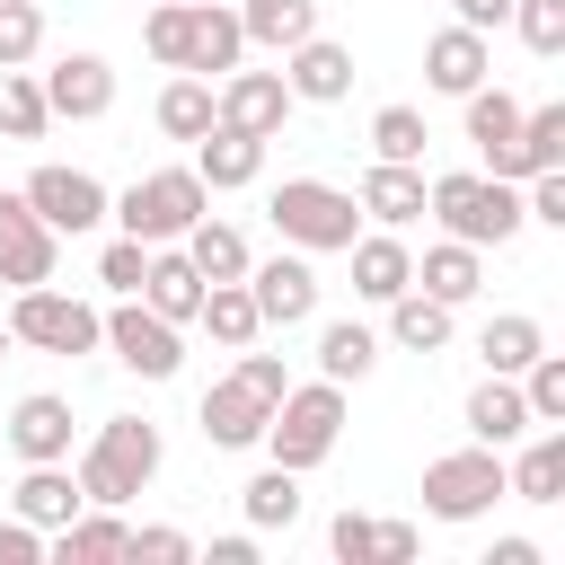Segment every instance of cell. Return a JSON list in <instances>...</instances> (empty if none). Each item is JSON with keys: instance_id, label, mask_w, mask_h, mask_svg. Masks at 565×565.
<instances>
[{"instance_id": "cell-1", "label": "cell", "mask_w": 565, "mask_h": 565, "mask_svg": "<svg viewBox=\"0 0 565 565\" xmlns=\"http://www.w3.org/2000/svg\"><path fill=\"white\" fill-rule=\"evenodd\" d=\"M106 212L124 221V238H141V247H168V238H185V230L212 212V185H203L194 168H150V177H132V185H124Z\"/></svg>"}, {"instance_id": "cell-2", "label": "cell", "mask_w": 565, "mask_h": 565, "mask_svg": "<svg viewBox=\"0 0 565 565\" xmlns=\"http://www.w3.org/2000/svg\"><path fill=\"white\" fill-rule=\"evenodd\" d=\"M424 212L450 230V238H468V247H503L512 230H521V185L512 177H433L424 185Z\"/></svg>"}, {"instance_id": "cell-3", "label": "cell", "mask_w": 565, "mask_h": 565, "mask_svg": "<svg viewBox=\"0 0 565 565\" xmlns=\"http://www.w3.org/2000/svg\"><path fill=\"white\" fill-rule=\"evenodd\" d=\"M265 212H274V230H282L300 256H335V247L362 238V203H353L344 185H327V177H282Z\"/></svg>"}, {"instance_id": "cell-4", "label": "cell", "mask_w": 565, "mask_h": 565, "mask_svg": "<svg viewBox=\"0 0 565 565\" xmlns=\"http://www.w3.org/2000/svg\"><path fill=\"white\" fill-rule=\"evenodd\" d=\"M335 433H344V388H335V380L282 388L274 415H265V450H274V468H291V477H309V468L335 450Z\"/></svg>"}, {"instance_id": "cell-5", "label": "cell", "mask_w": 565, "mask_h": 565, "mask_svg": "<svg viewBox=\"0 0 565 565\" xmlns=\"http://www.w3.org/2000/svg\"><path fill=\"white\" fill-rule=\"evenodd\" d=\"M150 477H159V424H141V415L97 424V441H88V459H79V494L106 503V512H124Z\"/></svg>"}, {"instance_id": "cell-6", "label": "cell", "mask_w": 565, "mask_h": 565, "mask_svg": "<svg viewBox=\"0 0 565 565\" xmlns=\"http://www.w3.org/2000/svg\"><path fill=\"white\" fill-rule=\"evenodd\" d=\"M9 335L35 344V353H97V344H106V318H97L88 300L53 291V282H26L18 309H9Z\"/></svg>"}, {"instance_id": "cell-7", "label": "cell", "mask_w": 565, "mask_h": 565, "mask_svg": "<svg viewBox=\"0 0 565 565\" xmlns=\"http://www.w3.org/2000/svg\"><path fill=\"white\" fill-rule=\"evenodd\" d=\"M503 494H512V486H503V459H494L486 441L424 468V512H433V521H477V512H494Z\"/></svg>"}, {"instance_id": "cell-8", "label": "cell", "mask_w": 565, "mask_h": 565, "mask_svg": "<svg viewBox=\"0 0 565 565\" xmlns=\"http://www.w3.org/2000/svg\"><path fill=\"white\" fill-rule=\"evenodd\" d=\"M106 344H115V362L124 371H141V380H177V362H185V344H177V327L141 300V291H124L115 300V318H106Z\"/></svg>"}, {"instance_id": "cell-9", "label": "cell", "mask_w": 565, "mask_h": 565, "mask_svg": "<svg viewBox=\"0 0 565 565\" xmlns=\"http://www.w3.org/2000/svg\"><path fill=\"white\" fill-rule=\"evenodd\" d=\"M26 203H35V221H44L53 238H79V230L106 221V185H97L88 168H62V159L26 177Z\"/></svg>"}, {"instance_id": "cell-10", "label": "cell", "mask_w": 565, "mask_h": 565, "mask_svg": "<svg viewBox=\"0 0 565 565\" xmlns=\"http://www.w3.org/2000/svg\"><path fill=\"white\" fill-rule=\"evenodd\" d=\"M291 106H300V97L282 88V71H230V79L212 88V115H221V124H238V132H256V141H274Z\"/></svg>"}, {"instance_id": "cell-11", "label": "cell", "mask_w": 565, "mask_h": 565, "mask_svg": "<svg viewBox=\"0 0 565 565\" xmlns=\"http://www.w3.org/2000/svg\"><path fill=\"white\" fill-rule=\"evenodd\" d=\"M247 300H256L265 327L318 318V274H309V256H265V265H247Z\"/></svg>"}, {"instance_id": "cell-12", "label": "cell", "mask_w": 565, "mask_h": 565, "mask_svg": "<svg viewBox=\"0 0 565 565\" xmlns=\"http://www.w3.org/2000/svg\"><path fill=\"white\" fill-rule=\"evenodd\" d=\"M0 282H53V230L35 221L26 194H0Z\"/></svg>"}, {"instance_id": "cell-13", "label": "cell", "mask_w": 565, "mask_h": 565, "mask_svg": "<svg viewBox=\"0 0 565 565\" xmlns=\"http://www.w3.org/2000/svg\"><path fill=\"white\" fill-rule=\"evenodd\" d=\"M44 106L71 115V124H97V115L115 106V71H106L97 53H62V62L44 71Z\"/></svg>"}, {"instance_id": "cell-14", "label": "cell", "mask_w": 565, "mask_h": 565, "mask_svg": "<svg viewBox=\"0 0 565 565\" xmlns=\"http://www.w3.org/2000/svg\"><path fill=\"white\" fill-rule=\"evenodd\" d=\"M468 141H477V159H486V177H512L521 185V106L503 97V88H468Z\"/></svg>"}, {"instance_id": "cell-15", "label": "cell", "mask_w": 565, "mask_h": 565, "mask_svg": "<svg viewBox=\"0 0 565 565\" xmlns=\"http://www.w3.org/2000/svg\"><path fill=\"white\" fill-rule=\"evenodd\" d=\"M265 415H274V406H265L238 371L203 388V441H212V450H247V441H265Z\"/></svg>"}, {"instance_id": "cell-16", "label": "cell", "mask_w": 565, "mask_h": 565, "mask_svg": "<svg viewBox=\"0 0 565 565\" xmlns=\"http://www.w3.org/2000/svg\"><path fill=\"white\" fill-rule=\"evenodd\" d=\"M486 71H494V53H486V35H477V26H441V35L424 44V79H433L441 97L486 88Z\"/></svg>"}, {"instance_id": "cell-17", "label": "cell", "mask_w": 565, "mask_h": 565, "mask_svg": "<svg viewBox=\"0 0 565 565\" xmlns=\"http://www.w3.org/2000/svg\"><path fill=\"white\" fill-rule=\"evenodd\" d=\"M194 177H203L212 194L256 185V177H265V141H256V132H238V124H212V132L194 141Z\"/></svg>"}, {"instance_id": "cell-18", "label": "cell", "mask_w": 565, "mask_h": 565, "mask_svg": "<svg viewBox=\"0 0 565 565\" xmlns=\"http://www.w3.org/2000/svg\"><path fill=\"white\" fill-rule=\"evenodd\" d=\"M141 300L168 318V327H194V309H203V274H194V256L168 238V247H150V274H141Z\"/></svg>"}, {"instance_id": "cell-19", "label": "cell", "mask_w": 565, "mask_h": 565, "mask_svg": "<svg viewBox=\"0 0 565 565\" xmlns=\"http://www.w3.org/2000/svg\"><path fill=\"white\" fill-rule=\"evenodd\" d=\"M9 450L18 459H71V397H53V388L18 397L9 406Z\"/></svg>"}, {"instance_id": "cell-20", "label": "cell", "mask_w": 565, "mask_h": 565, "mask_svg": "<svg viewBox=\"0 0 565 565\" xmlns=\"http://www.w3.org/2000/svg\"><path fill=\"white\" fill-rule=\"evenodd\" d=\"M238 53H247V35H238V9H221V0H194V26H185V62H177V71L212 79V71H238Z\"/></svg>"}, {"instance_id": "cell-21", "label": "cell", "mask_w": 565, "mask_h": 565, "mask_svg": "<svg viewBox=\"0 0 565 565\" xmlns=\"http://www.w3.org/2000/svg\"><path fill=\"white\" fill-rule=\"evenodd\" d=\"M282 88H291V97H309V106H335V97L353 88V53H344V44H327V35H300V44H291Z\"/></svg>"}, {"instance_id": "cell-22", "label": "cell", "mask_w": 565, "mask_h": 565, "mask_svg": "<svg viewBox=\"0 0 565 565\" xmlns=\"http://www.w3.org/2000/svg\"><path fill=\"white\" fill-rule=\"evenodd\" d=\"M468 433H477L486 450H503V441H521V433H530V397H521V380H503V371H486V380L468 388Z\"/></svg>"}, {"instance_id": "cell-23", "label": "cell", "mask_w": 565, "mask_h": 565, "mask_svg": "<svg viewBox=\"0 0 565 565\" xmlns=\"http://www.w3.org/2000/svg\"><path fill=\"white\" fill-rule=\"evenodd\" d=\"M9 503H18V521H35V530H62V521H71L88 494H79V477H71L62 459H26V477H18V494H9Z\"/></svg>"}, {"instance_id": "cell-24", "label": "cell", "mask_w": 565, "mask_h": 565, "mask_svg": "<svg viewBox=\"0 0 565 565\" xmlns=\"http://www.w3.org/2000/svg\"><path fill=\"white\" fill-rule=\"evenodd\" d=\"M380 230H406V221H424V168H406V159H380L371 177H362V194H353Z\"/></svg>"}, {"instance_id": "cell-25", "label": "cell", "mask_w": 565, "mask_h": 565, "mask_svg": "<svg viewBox=\"0 0 565 565\" xmlns=\"http://www.w3.org/2000/svg\"><path fill=\"white\" fill-rule=\"evenodd\" d=\"M344 256H353V291H362V300H397V291L415 282V256H406V238H388V230H380V238H353Z\"/></svg>"}, {"instance_id": "cell-26", "label": "cell", "mask_w": 565, "mask_h": 565, "mask_svg": "<svg viewBox=\"0 0 565 565\" xmlns=\"http://www.w3.org/2000/svg\"><path fill=\"white\" fill-rule=\"evenodd\" d=\"M477 282H486V265H477V247H468V238H441V247H424V265H415V291H433L441 309L477 300Z\"/></svg>"}, {"instance_id": "cell-27", "label": "cell", "mask_w": 565, "mask_h": 565, "mask_svg": "<svg viewBox=\"0 0 565 565\" xmlns=\"http://www.w3.org/2000/svg\"><path fill=\"white\" fill-rule=\"evenodd\" d=\"M380 309H388V335H397L406 353H441V344H450V309H441L433 291H415V282H406V291H397V300H380Z\"/></svg>"}, {"instance_id": "cell-28", "label": "cell", "mask_w": 565, "mask_h": 565, "mask_svg": "<svg viewBox=\"0 0 565 565\" xmlns=\"http://www.w3.org/2000/svg\"><path fill=\"white\" fill-rule=\"evenodd\" d=\"M477 353H486V371L521 380V371H530V353H547V327H539V318H521V309H503V318H486Z\"/></svg>"}, {"instance_id": "cell-29", "label": "cell", "mask_w": 565, "mask_h": 565, "mask_svg": "<svg viewBox=\"0 0 565 565\" xmlns=\"http://www.w3.org/2000/svg\"><path fill=\"white\" fill-rule=\"evenodd\" d=\"M503 486H512L521 503H565V433H539V441L503 468Z\"/></svg>"}, {"instance_id": "cell-30", "label": "cell", "mask_w": 565, "mask_h": 565, "mask_svg": "<svg viewBox=\"0 0 565 565\" xmlns=\"http://www.w3.org/2000/svg\"><path fill=\"white\" fill-rule=\"evenodd\" d=\"M238 35L291 53L300 35H318V0H247V9H238Z\"/></svg>"}, {"instance_id": "cell-31", "label": "cell", "mask_w": 565, "mask_h": 565, "mask_svg": "<svg viewBox=\"0 0 565 565\" xmlns=\"http://www.w3.org/2000/svg\"><path fill=\"white\" fill-rule=\"evenodd\" d=\"M177 247L194 256V274H203V282H238V274H247V238H238L230 221H212V212H203V221H194Z\"/></svg>"}, {"instance_id": "cell-32", "label": "cell", "mask_w": 565, "mask_h": 565, "mask_svg": "<svg viewBox=\"0 0 565 565\" xmlns=\"http://www.w3.org/2000/svg\"><path fill=\"white\" fill-rule=\"evenodd\" d=\"M194 318H203V327H212L230 353L265 335V318H256V300H247V274H238V282H203V309H194Z\"/></svg>"}, {"instance_id": "cell-33", "label": "cell", "mask_w": 565, "mask_h": 565, "mask_svg": "<svg viewBox=\"0 0 565 565\" xmlns=\"http://www.w3.org/2000/svg\"><path fill=\"white\" fill-rule=\"evenodd\" d=\"M212 124H221V115H212V79H194V71H185V79H168V88H159V132H168V141H203Z\"/></svg>"}, {"instance_id": "cell-34", "label": "cell", "mask_w": 565, "mask_h": 565, "mask_svg": "<svg viewBox=\"0 0 565 565\" xmlns=\"http://www.w3.org/2000/svg\"><path fill=\"white\" fill-rule=\"evenodd\" d=\"M371 362H380V335H371V327H353V318L318 327V380H335V388H344V380H362Z\"/></svg>"}, {"instance_id": "cell-35", "label": "cell", "mask_w": 565, "mask_h": 565, "mask_svg": "<svg viewBox=\"0 0 565 565\" xmlns=\"http://www.w3.org/2000/svg\"><path fill=\"white\" fill-rule=\"evenodd\" d=\"M238 503H247L256 530H291V521H300V477H291V468H256Z\"/></svg>"}, {"instance_id": "cell-36", "label": "cell", "mask_w": 565, "mask_h": 565, "mask_svg": "<svg viewBox=\"0 0 565 565\" xmlns=\"http://www.w3.org/2000/svg\"><path fill=\"white\" fill-rule=\"evenodd\" d=\"M44 124H53V106H44V79H26V71H0V132H9V141H44Z\"/></svg>"}, {"instance_id": "cell-37", "label": "cell", "mask_w": 565, "mask_h": 565, "mask_svg": "<svg viewBox=\"0 0 565 565\" xmlns=\"http://www.w3.org/2000/svg\"><path fill=\"white\" fill-rule=\"evenodd\" d=\"M521 177H539V168H565V106H521Z\"/></svg>"}, {"instance_id": "cell-38", "label": "cell", "mask_w": 565, "mask_h": 565, "mask_svg": "<svg viewBox=\"0 0 565 565\" xmlns=\"http://www.w3.org/2000/svg\"><path fill=\"white\" fill-rule=\"evenodd\" d=\"M424 141H433V132H424L415 106H380V115H371V150H380V159H406V168H415Z\"/></svg>"}, {"instance_id": "cell-39", "label": "cell", "mask_w": 565, "mask_h": 565, "mask_svg": "<svg viewBox=\"0 0 565 565\" xmlns=\"http://www.w3.org/2000/svg\"><path fill=\"white\" fill-rule=\"evenodd\" d=\"M521 397H530V424H565V353H530Z\"/></svg>"}, {"instance_id": "cell-40", "label": "cell", "mask_w": 565, "mask_h": 565, "mask_svg": "<svg viewBox=\"0 0 565 565\" xmlns=\"http://www.w3.org/2000/svg\"><path fill=\"white\" fill-rule=\"evenodd\" d=\"M35 44H44L35 0H0V71H26V62H35Z\"/></svg>"}, {"instance_id": "cell-41", "label": "cell", "mask_w": 565, "mask_h": 565, "mask_svg": "<svg viewBox=\"0 0 565 565\" xmlns=\"http://www.w3.org/2000/svg\"><path fill=\"white\" fill-rule=\"evenodd\" d=\"M185 26H194V0H159L150 9V26H141V44H150V62H185Z\"/></svg>"}, {"instance_id": "cell-42", "label": "cell", "mask_w": 565, "mask_h": 565, "mask_svg": "<svg viewBox=\"0 0 565 565\" xmlns=\"http://www.w3.org/2000/svg\"><path fill=\"white\" fill-rule=\"evenodd\" d=\"M512 26L530 53H565V0H512Z\"/></svg>"}, {"instance_id": "cell-43", "label": "cell", "mask_w": 565, "mask_h": 565, "mask_svg": "<svg viewBox=\"0 0 565 565\" xmlns=\"http://www.w3.org/2000/svg\"><path fill=\"white\" fill-rule=\"evenodd\" d=\"M141 274H150V247H141V238H106V256H97V282L124 300V291H141Z\"/></svg>"}, {"instance_id": "cell-44", "label": "cell", "mask_w": 565, "mask_h": 565, "mask_svg": "<svg viewBox=\"0 0 565 565\" xmlns=\"http://www.w3.org/2000/svg\"><path fill=\"white\" fill-rule=\"evenodd\" d=\"M124 556H141V565H185V556H194V539L159 521V530H132V539H124Z\"/></svg>"}, {"instance_id": "cell-45", "label": "cell", "mask_w": 565, "mask_h": 565, "mask_svg": "<svg viewBox=\"0 0 565 565\" xmlns=\"http://www.w3.org/2000/svg\"><path fill=\"white\" fill-rule=\"evenodd\" d=\"M238 380H247V388H256L265 406H274V397L291 388V371H282V353H247V344H238Z\"/></svg>"}, {"instance_id": "cell-46", "label": "cell", "mask_w": 565, "mask_h": 565, "mask_svg": "<svg viewBox=\"0 0 565 565\" xmlns=\"http://www.w3.org/2000/svg\"><path fill=\"white\" fill-rule=\"evenodd\" d=\"M327 547H335L344 565H371V521H362V512H335V521H327Z\"/></svg>"}, {"instance_id": "cell-47", "label": "cell", "mask_w": 565, "mask_h": 565, "mask_svg": "<svg viewBox=\"0 0 565 565\" xmlns=\"http://www.w3.org/2000/svg\"><path fill=\"white\" fill-rule=\"evenodd\" d=\"M415 556V521H371V565H406Z\"/></svg>"}, {"instance_id": "cell-48", "label": "cell", "mask_w": 565, "mask_h": 565, "mask_svg": "<svg viewBox=\"0 0 565 565\" xmlns=\"http://www.w3.org/2000/svg\"><path fill=\"white\" fill-rule=\"evenodd\" d=\"M44 556V530L35 521H0V565H35Z\"/></svg>"}, {"instance_id": "cell-49", "label": "cell", "mask_w": 565, "mask_h": 565, "mask_svg": "<svg viewBox=\"0 0 565 565\" xmlns=\"http://www.w3.org/2000/svg\"><path fill=\"white\" fill-rule=\"evenodd\" d=\"M459 9V26H477V35H494L503 18H512V0H450Z\"/></svg>"}, {"instance_id": "cell-50", "label": "cell", "mask_w": 565, "mask_h": 565, "mask_svg": "<svg viewBox=\"0 0 565 565\" xmlns=\"http://www.w3.org/2000/svg\"><path fill=\"white\" fill-rule=\"evenodd\" d=\"M212 565H256V539L238 530V539H212Z\"/></svg>"}, {"instance_id": "cell-51", "label": "cell", "mask_w": 565, "mask_h": 565, "mask_svg": "<svg viewBox=\"0 0 565 565\" xmlns=\"http://www.w3.org/2000/svg\"><path fill=\"white\" fill-rule=\"evenodd\" d=\"M486 565H539V547H530V539H494V556H486Z\"/></svg>"}, {"instance_id": "cell-52", "label": "cell", "mask_w": 565, "mask_h": 565, "mask_svg": "<svg viewBox=\"0 0 565 565\" xmlns=\"http://www.w3.org/2000/svg\"><path fill=\"white\" fill-rule=\"evenodd\" d=\"M0 344H9V318H0Z\"/></svg>"}]
</instances>
